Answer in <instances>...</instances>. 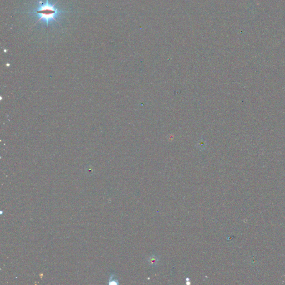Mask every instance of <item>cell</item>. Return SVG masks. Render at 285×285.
Masks as SVG:
<instances>
[{
  "instance_id": "6da1fadb",
  "label": "cell",
  "mask_w": 285,
  "mask_h": 285,
  "mask_svg": "<svg viewBox=\"0 0 285 285\" xmlns=\"http://www.w3.org/2000/svg\"><path fill=\"white\" fill-rule=\"evenodd\" d=\"M34 13L39 17L38 21H42L48 25L51 22L56 21V18L59 12L56 8L55 5L51 4L48 0H46V3H41Z\"/></svg>"
}]
</instances>
